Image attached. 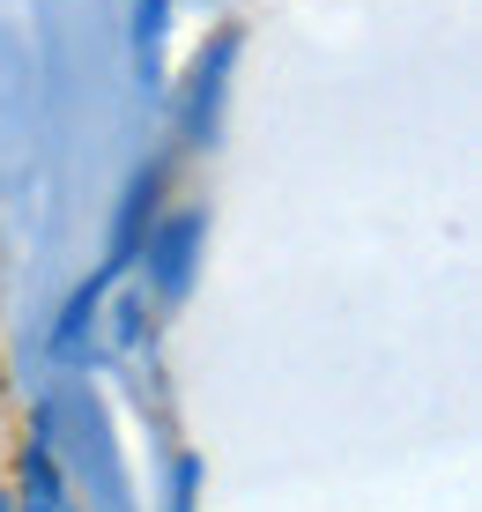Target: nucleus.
<instances>
[{
    "instance_id": "423d86ee",
    "label": "nucleus",
    "mask_w": 482,
    "mask_h": 512,
    "mask_svg": "<svg viewBox=\"0 0 482 512\" xmlns=\"http://www.w3.org/2000/svg\"><path fill=\"white\" fill-rule=\"evenodd\" d=\"M164 23H171V0H134V82L156 90L164 75Z\"/></svg>"
},
{
    "instance_id": "39448f33",
    "label": "nucleus",
    "mask_w": 482,
    "mask_h": 512,
    "mask_svg": "<svg viewBox=\"0 0 482 512\" xmlns=\"http://www.w3.org/2000/svg\"><path fill=\"white\" fill-rule=\"evenodd\" d=\"M112 282H119V275H104V268H97V275H89L82 290L60 305V327H52V357H67V364L89 357V334H97V312H104V297H112Z\"/></svg>"
},
{
    "instance_id": "20e7f679",
    "label": "nucleus",
    "mask_w": 482,
    "mask_h": 512,
    "mask_svg": "<svg viewBox=\"0 0 482 512\" xmlns=\"http://www.w3.org/2000/svg\"><path fill=\"white\" fill-rule=\"evenodd\" d=\"M8 512H67V483H60V461H52L45 431L23 438V453H15V498Z\"/></svg>"
},
{
    "instance_id": "6e6552de",
    "label": "nucleus",
    "mask_w": 482,
    "mask_h": 512,
    "mask_svg": "<svg viewBox=\"0 0 482 512\" xmlns=\"http://www.w3.org/2000/svg\"><path fill=\"white\" fill-rule=\"evenodd\" d=\"M0 512H8V498H0Z\"/></svg>"
},
{
    "instance_id": "f257e3e1",
    "label": "nucleus",
    "mask_w": 482,
    "mask_h": 512,
    "mask_svg": "<svg viewBox=\"0 0 482 512\" xmlns=\"http://www.w3.org/2000/svg\"><path fill=\"white\" fill-rule=\"evenodd\" d=\"M201 238H208V216L201 208H171V216L149 223V238H141V275H149V290L178 305V297L193 290V268H201Z\"/></svg>"
},
{
    "instance_id": "f03ea898",
    "label": "nucleus",
    "mask_w": 482,
    "mask_h": 512,
    "mask_svg": "<svg viewBox=\"0 0 482 512\" xmlns=\"http://www.w3.org/2000/svg\"><path fill=\"white\" fill-rule=\"evenodd\" d=\"M230 67H238V30H216V38L201 45V60H193V75H186V97H178V141H186V149H208V141H216Z\"/></svg>"
},
{
    "instance_id": "0eeeda50",
    "label": "nucleus",
    "mask_w": 482,
    "mask_h": 512,
    "mask_svg": "<svg viewBox=\"0 0 482 512\" xmlns=\"http://www.w3.org/2000/svg\"><path fill=\"white\" fill-rule=\"evenodd\" d=\"M171 512H201V461L193 453L171 461Z\"/></svg>"
},
{
    "instance_id": "7ed1b4c3",
    "label": "nucleus",
    "mask_w": 482,
    "mask_h": 512,
    "mask_svg": "<svg viewBox=\"0 0 482 512\" xmlns=\"http://www.w3.org/2000/svg\"><path fill=\"white\" fill-rule=\"evenodd\" d=\"M156 208H164V164L134 171V186L119 193V216H112V253H104V275H127V268H134V253H141V238H149Z\"/></svg>"
}]
</instances>
